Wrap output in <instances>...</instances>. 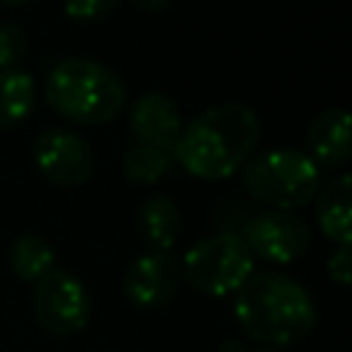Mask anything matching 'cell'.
Listing matches in <instances>:
<instances>
[{
    "instance_id": "603a6c76",
    "label": "cell",
    "mask_w": 352,
    "mask_h": 352,
    "mask_svg": "<svg viewBox=\"0 0 352 352\" xmlns=\"http://www.w3.org/2000/svg\"><path fill=\"white\" fill-rule=\"evenodd\" d=\"M256 352H278V349H256Z\"/></svg>"
},
{
    "instance_id": "ac0fdd59",
    "label": "cell",
    "mask_w": 352,
    "mask_h": 352,
    "mask_svg": "<svg viewBox=\"0 0 352 352\" xmlns=\"http://www.w3.org/2000/svg\"><path fill=\"white\" fill-rule=\"evenodd\" d=\"M118 0H63L66 16L77 22H99L116 11Z\"/></svg>"
},
{
    "instance_id": "ba28073f",
    "label": "cell",
    "mask_w": 352,
    "mask_h": 352,
    "mask_svg": "<svg viewBox=\"0 0 352 352\" xmlns=\"http://www.w3.org/2000/svg\"><path fill=\"white\" fill-rule=\"evenodd\" d=\"M33 165L47 182L58 187H80L91 179L94 154L80 135L66 129H47L33 143Z\"/></svg>"
},
{
    "instance_id": "9c48e42d",
    "label": "cell",
    "mask_w": 352,
    "mask_h": 352,
    "mask_svg": "<svg viewBox=\"0 0 352 352\" xmlns=\"http://www.w3.org/2000/svg\"><path fill=\"white\" fill-rule=\"evenodd\" d=\"M182 280L179 261L168 250H151L132 261L124 275V297L143 311L165 305Z\"/></svg>"
},
{
    "instance_id": "2e32d148",
    "label": "cell",
    "mask_w": 352,
    "mask_h": 352,
    "mask_svg": "<svg viewBox=\"0 0 352 352\" xmlns=\"http://www.w3.org/2000/svg\"><path fill=\"white\" fill-rule=\"evenodd\" d=\"M8 261H11V270L19 280L36 283L38 278H44L47 272L55 270V250L44 236L25 234L11 245Z\"/></svg>"
},
{
    "instance_id": "e0dca14e",
    "label": "cell",
    "mask_w": 352,
    "mask_h": 352,
    "mask_svg": "<svg viewBox=\"0 0 352 352\" xmlns=\"http://www.w3.org/2000/svg\"><path fill=\"white\" fill-rule=\"evenodd\" d=\"M28 52L25 30L14 22H0V72L16 69Z\"/></svg>"
},
{
    "instance_id": "7c38bea8",
    "label": "cell",
    "mask_w": 352,
    "mask_h": 352,
    "mask_svg": "<svg viewBox=\"0 0 352 352\" xmlns=\"http://www.w3.org/2000/svg\"><path fill=\"white\" fill-rule=\"evenodd\" d=\"M352 179L349 173H338L324 182L316 192V223L322 234L338 245H352Z\"/></svg>"
},
{
    "instance_id": "8fae6325",
    "label": "cell",
    "mask_w": 352,
    "mask_h": 352,
    "mask_svg": "<svg viewBox=\"0 0 352 352\" xmlns=\"http://www.w3.org/2000/svg\"><path fill=\"white\" fill-rule=\"evenodd\" d=\"M308 157L322 168L344 165L352 154L349 143V113L341 107H330L319 113L308 126Z\"/></svg>"
},
{
    "instance_id": "3957f363",
    "label": "cell",
    "mask_w": 352,
    "mask_h": 352,
    "mask_svg": "<svg viewBox=\"0 0 352 352\" xmlns=\"http://www.w3.org/2000/svg\"><path fill=\"white\" fill-rule=\"evenodd\" d=\"M44 96L58 116L85 126L113 121L126 104L121 77L91 58H66L55 63L47 74Z\"/></svg>"
},
{
    "instance_id": "d6986e66",
    "label": "cell",
    "mask_w": 352,
    "mask_h": 352,
    "mask_svg": "<svg viewBox=\"0 0 352 352\" xmlns=\"http://www.w3.org/2000/svg\"><path fill=\"white\" fill-rule=\"evenodd\" d=\"M327 272L338 286H349L352 283V245H338V250L330 253Z\"/></svg>"
},
{
    "instance_id": "4fadbf2b",
    "label": "cell",
    "mask_w": 352,
    "mask_h": 352,
    "mask_svg": "<svg viewBox=\"0 0 352 352\" xmlns=\"http://www.w3.org/2000/svg\"><path fill=\"white\" fill-rule=\"evenodd\" d=\"M140 239L151 250H170L182 231V212L168 195H148L138 214Z\"/></svg>"
},
{
    "instance_id": "52a82bcc",
    "label": "cell",
    "mask_w": 352,
    "mask_h": 352,
    "mask_svg": "<svg viewBox=\"0 0 352 352\" xmlns=\"http://www.w3.org/2000/svg\"><path fill=\"white\" fill-rule=\"evenodd\" d=\"M239 236L248 245L253 258H261L270 264H292L311 245L308 226L294 212H286V209H264L248 217Z\"/></svg>"
},
{
    "instance_id": "9a60e30c",
    "label": "cell",
    "mask_w": 352,
    "mask_h": 352,
    "mask_svg": "<svg viewBox=\"0 0 352 352\" xmlns=\"http://www.w3.org/2000/svg\"><path fill=\"white\" fill-rule=\"evenodd\" d=\"M176 165L173 148L162 146H148V143H135L124 154V176L135 184H154L165 179Z\"/></svg>"
},
{
    "instance_id": "277c9868",
    "label": "cell",
    "mask_w": 352,
    "mask_h": 352,
    "mask_svg": "<svg viewBox=\"0 0 352 352\" xmlns=\"http://www.w3.org/2000/svg\"><path fill=\"white\" fill-rule=\"evenodd\" d=\"M245 192L270 209L305 206L322 187V168L300 148H270L242 165Z\"/></svg>"
},
{
    "instance_id": "44dd1931",
    "label": "cell",
    "mask_w": 352,
    "mask_h": 352,
    "mask_svg": "<svg viewBox=\"0 0 352 352\" xmlns=\"http://www.w3.org/2000/svg\"><path fill=\"white\" fill-rule=\"evenodd\" d=\"M220 352H248V349H245L239 341H234V338H231V341H226V344H223V349H220Z\"/></svg>"
},
{
    "instance_id": "5b68a950",
    "label": "cell",
    "mask_w": 352,
    "mask_h": 352,
    "mask_svg": "<svg viewBox=\"0 0 352 352\" xmlns=\"http://www.w3.org/2000/svg\"><path fill=\"white\" fill-rule=\"evenodd\" d=\"M256 258L239 234L220 231L195 242L179 261L182 278L209 297L234 294L253 272Z\"/></svg>"
},
{
    "instance_id": "30bf717a",
    "label": "cell",
    "mask_w": 352,
    "mask_h": 352,
    "mask_svg": "<svg viewBox=\"0 0 352 352\" xmlns=\"http://www.w3.org/2000/svg\"><path fill=\"white\" fill-rule=\"evenodd\" d=\"M129 129L138 143L173 148L182 132V116L173 99L165 94H143L129 110Z\"/></svg>"
},
{
    "instance_id": "ffe728a7",
    "label": "cell",
    "mask_w": 352,
    "mask_h": 352,
    "mask_svg": "<svg viewBox=\"0 0 352 352\" xmlns=\"http://www.w3.org/2000/svg\"><path fill=\"white\" fill-rule=\"evenodd\" d=\"M135 8H140V11H162L170 0H129Z\"/></svg>"
},
{
    "instance_id": "5bb4252c",
    "label": "cell",
    "mask_w": 352,
    "mask_h": 352,
    "mask_svg": "<svg viewBox=\"0 0 352 352\" xmlns=\"http://www.w3.org/2000/svg\"><path fill=\"white\" fill-rule=\"evenodd\" d=\"M36 104V80L22 69L0 72V132L22 124Z\"/></svg>"
},
{
    "instance_id": "8992f818",
    "label": "cell",
    "mask_w": 352,
    "mask_h": 352,
    "mask_svg": "<svg viewBox=\"0 0 352 352\" xmlns=\"http://www.w3.org/2000/svg\"><path fill=\"white\" fill-rule=\"evenodd\" d=\"M33 314L47 333L74 336L91 319V294L77 275L52 270L33 286Z\"/></svg>"
},
{
    "instance_id": "6da1fadb",
    "label": "cell",
    "mask_w": 352,
    "mask_h": 352,
    "mask_svg": "<svg viewBox=\"0 0 352 352\" xmlns=\"http://www.w3.org/2000/svg\"><path fill=\"white\" fill-rule=\"evenodd\" d=\"M261 138L258 116L242 102L206 107L173 143L176 162L195 179L217 182L236 173L253 154Z\"/></svg>"
},
{
    "instance_id": "7a4b0ae2",
    "label": "cell",
    "mask_w": 352,
    "mask_h": 352,
    "mask_svg": "<svg viewBox=\"0 0 352 352\" xmlns=\"http://www.w3.org/2000/svg\"><path fill=\"white\" fill-rule=\"evenodd\" d=\"M234 316L239 327L267 346L302 341L316 324V308L305 286L275 270H253L234 292Z\"/></svg>"
},
{
    "instance_id": "7402d4cb",
    "label": "cell",
    "mask_w": 352,
    "mask_h": 352,
    "mask_svg": "<svg viewBox=\"0 0 352 352\" xmlns=\"http://www.w3.org/2000/svg\"><path fill=\"white\" fill-rule=\"evenodd\" d=\"M3 3H8V6H22V3H28V0H3Z\"/></svg>"
}]
</instances>
